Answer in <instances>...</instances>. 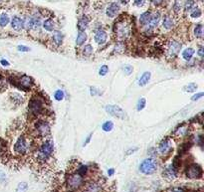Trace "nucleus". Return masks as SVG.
<instances>
[{
	"label": "nucleus",
	"mask_w": 204,
	"mask_h": 192,
	"mask_svg": "<svg viewBox=\"0 0 204 192\" xmlns=\"http://www.w3.org/2000/svg\"><path fill=\"white\" fill-rule=\"evenodd\" d=\"M84 183H85L84 177L77 172L70 173L67 176V179H66L67 188H68V190L72 191V192L79 190L81 187L84 185Z\"/></svg>",
	"instance_id": "obj_1"
},
{
	"label": "nucleus",
	"mask_w": 204,
	"mask_h": 192,
	"mask_svg": "<svg viewBox=\"0 0 204 192\" xmlns=\"http://www.w3.org/2000/svg\"><path fill=\"white\" fill-rule=\"evenodd\" d=\"M53 150H54V145L52 141H46V143H44L40 147L39 150H38V153H37L38 160L42 162L47 161L49 158L52 156Z\"/></svg>",
	"instance_id": "obj_2"
},
{
	"label": "nucleus",
	"mask_w": 204,
	"mask_h": 192,
	"mask_svg": "<svg viewBox=\"0 0 204 192\" xmlns=\"http://www.w3.org/2000/svg\"><path fill=\"white\" fill-rule=\"evenodd\" d=\"M157 163L154 158H147V159L143 160L142 163L139 166V170L142 171L143 174H152L156 171Z\"/></svg>",
	"instance_id": "obj_3"
},
{
	"label": "nucleus",
	"mask_w": 204,
	"mask_h": 192,
	"mask_svg": "<svg viewBox=\"0 0 204 192\" xmlns=\"http://www.w3.org/2000/svg\"><path fill=\"white\" fill-rule=\"evenodd\" d=\"M114 31H116V34L120 39H125L129 36L130 32V25L125 21H121L116 23V27H114Z\"/></svg>",
	"instance_id": "obj_4"
},
{
	"label": "nucleus",
	"mask_w": 204,
	"mask_h": 192,
	"mask_svg": "<svg viewBox=\"0 0 204 192\" xmlns=\"http://www.w3.org/2000/svg\"><path fill=\"white\" fill-rule=\"evenodd\" d=\"M186 176L190 179H199L202 176V168L196 163L189 164L186 168Z\"/></svg>",
	"instance_id": "obj_5"
},
{
	"label": "nucleus",
	"mask_w": 204,
	"mask_h": 192,
	"mask_svg": "<svg viewBox=\"0 0 204 192\" xmlns=\"http://www.w3.org/2000/svg\"><path fill=\"white\" fill-rule=\"evenodd\" d=\"M29 110L34 115H40L44 110V104L39 98H33L29 103Z\"/></svg>",
	"instance_id": "obj_6"
},
{
	"label": "nucleus",
	"mask_w": 204,
	"mask_h": 192,
	"mask_svg": "<svg viewBox=\"0 0 204 192\" xmlns=\"http://www.w3.org/2000/svg\"><path fill=\"white\" fill-rule=\"evenodd\" d=\"M106 111H107V112H109L110 116H116V118H118V119L126 120L127 118L126 112L118 106H112V105L107 106L106 107Z\"/></svg>",
	"instance_id": "obj_7"
},
{
	"label": "nucleus",
	"mask_w": 204,
	"mask_h": 192,
	"mask_svg": "<svg viewBox=\"0 0 204 192\" xmlns=\"http://www.w3.org/2000/svg\"><path fill=\"white\" fill-rule=\"evenodd\" d=\"M29 149V143L26 140V139L23 136H21L18 139V140L16 141V143L14 145V150L15 152L19 153V154H23L26 153Z\"/></svg>",
	"instance_id": "obj_8"
},
{
	"label": "nucleus",
	"mask_w": 204,
	"mask_h": 192,
	"mask_svg": "<svg viewBox=\"0 0 204 192\" xmlns=\"http://www.w3.org/2000/svg\"><path fill=\"white\" fill-rule=\"evenodd\" d=\"M84 192H104L103 184L99 180H93L85 186Z\"/></svg>",
	"instance_id": "obj_9"
},
{
	"label": "nucleus",
	"mask_w": 204,
	"mask_h": 192,
	"mask_svg": "<svg viewBox=\"0 0 204 192\" xmlns=\"http://www.w3.org/2000/svg\"><path fill=\"white\" fill-rule=\"evenodd\" d=\"M36 132L38 135L40 136H46L49 135L50 132V127L49 124L44 122V120H40L36 123Z\"/></svg>",
	"instance_id": "obj_10"
},
{
	"label": "nucleus",
	"mask_w": 204,
	"mask_h": 192,
	"mask_svg": "<svg viewBox=\"0 0 204 192\" xmlns=\"http://www.w3.org/2000/svg\"><path fill=\"white\" fill-rule=\"evenodd\" d=\"M180 48H181V44L179 42H177V41H170V43H169L168 47H167V54L169 57H175L178 52L180 51Z\"/></svg>",
	"instance_id": "obj_11"
},
{
	"label": "nucleus",
	"mask_w": 204,
	"mask_h": 192,
	"mask_svg": "<svg viewBox=\"0 0 204 192\" xmlns=\"http://www.w3.org/2000/svg\"><path fill=\"white\" fill-rule=\"evenodd\" d=\"M19 82V86L20 88H22L23 90H28L30 89L32 84H33V81L30 77L28 76H22L20 78V80L18 81Z\"/></svg>",
	"instance_id": "obj_12"
},
{
	"label": "nucleus",
	"mask_w": 204,
	"mask_h": 192,
	"mask_svg": "<svg viewBox=\"0 0 204 192\" xmlns=\"http://www.w3.org/2000/svg\"><path fill=\"white\" fill-rule=\"evenodd\" d=\"M107 38H108V35H107V32L102 30H98L95 34V41L98 43V44H105L107 42Z\"/></svg>",
	"instance_id": "obj_13"
},
{
	"label": "nucleus",
	"mask_w": 204,
	"mask_h": 192,
	"mask_svg": "<svg viewBox=\"0 0 204 192\" xmlns=\"http://www.w3.org/2000/svg\"><path fill=\"white\" fill-rule=\"evenodd\" d=\"M118 11H120V5L117 3H112L107 8V15L110 18H114L118 13Z\"/></svg>",
	"instance_id": "obj_14"
},
{
	"label": "nucleus",
	"mask_w": 204,
	"mask_h": 192,
	"mask_svg": "<svg viewBox=\"0 0 204 192\" xmlns=\"http://www.w3.org/2000/svg\"><path fill=\"white\" fill-rule=\"evenodd\" d=\"M171 149V143L169 139H164L159 144V152L162 154H166L170 151Z\"/></svg>",
	"instance_id": "obj_15"
},
{
	"label": "nucleus",
	"mask_w": 204,
	"mask_h": 192,
	"mask_svg": "<svg viewBox=\"0 0 204 192\" xmlns=\"http://www.w3.org/2000/svg\"><path fill=\"white\" fill-rule=\"evenodd\" d=\"M11 26L12 28L14 29V30L16 31H20L21 29L23 28V20L17 17V16H15V17H13V19H12L11 21Z\"/></svg>",
	"instance_id": "obj_16"
},
{
	"label": "nucleus",
	"mask_w": 204,
	"mask_h": 192,
	"mask_svg": "<svg viewBox=\"0 0 204 192\" xmlns=\"http://www.w3.org/2000/svg\"><path fill=\"white\" fill-rule=\"evenodd\" d=\"M159 19H160V15H159L158 12H156V13H155L154 15H152V16H151V17H150V22L147 23V27H148V29L154 28V27L156 26V25L158 24Z\"/></svg>",
	"instance_id": "obj_17"
},
{
	"label": "nucleus",
	"mask_w": 204,
	"mask_h": 192,
	"mask_svg": "<svg viewBox=\"0 0 204 192\" xmlns=\"http://www.w3.org/2000/svg\"><path fill=\"white\" fill-rule=\"evenodd\" d=\"M150 17H151V13L150 11L144 12V13L141 15V17H139V23L143 25V26L144 25H147V23L150 22Z\"/></svg>",
	"instance_id": "obj_18"
},
{
	"label": "nucleus",
	"mask_w": 204,
	"mask_h": 192,
	"mask_svg": "<svg viewBox=\"0 0 204 192\" xmlns=\"http://www.w3.org/2000/svg\"><path fill=\"white\" fill-rule=\"evenodd\" d=\"M88 24H89V19L86 16H84L83 18H81L78 22V29L79 31H85V29L88 27Z\"/></svg>",
	"instance_id": "obj_19"
},
{
	"label": "nucleus",
	"mask_w": 204,
	"mask_h": 192,
	"mask_svg": "<svg viewBox=\"0 0 204 192\" xmlns=\"http://www.w3.org/2000/svg\"><path fill=\"white\" fill-rule=\"evenodd\" d=\"M53 41L54 43L56 44L57 46H60L62 44V41H63V35L60 31H55L53 33Z\"/></svg>",
	"instance_id": "obj_20"
},
{
	"label": "nucleus",
	"mask_w": 204,
	"mask_h": 192,
	"mask_svg": "<svg viewBox=\"0 0 204 192\" xmlns=\"http://www.w3.org/2000/svg\"><path fill=\"white\" fill-rule=\"evenodd\" d=\"M187 132H188V127L185 126V124H183V126L179 127L176 129V131H175V135H176L177 136L182 137V136H185L186 135H187Z\"/></svg>",
	"instance_id": "obj_21"
},
{
	"label": "nucleus",
	"mask_w": 204,
	"mask_h": 192,
	"mask_svg": "<svg viewBox=\"0 0 204 192\" xmlns=\"http://www.w3.org/2000/svg\"><path fill=\"white\" fill-rule=\"evenodd\" d=\"M150 76H151V74H150V72H146V73H144L142 76L141 77V79H139L138 85L142 86H142H146L147 83H148V81H150Z\"/></svg>",
	"instance_id": "obj_22"
},
{
	"label": "nucleus",
	"mask_w": 204,
	"mask_h": 192,
	"mask_svg": "<svg viewBox=\"0 0 204 192\" xmlns=\"http://www.w3.org/2000/svg\"><path fill=\"white\" fill-rule=\"evenodd\" d=\"M162 24H163V27L165 29H167V30H170V29L173 28L174 22H173V20L170 17H169V16H165L164 19H163Z\"/></svg>",
	"instance_id": "obj_23"
},
{
	"label": "nucleus",
	"mask_w": 204,
	"mask_h": 192,
	"mask_svg": "<svg viewBox=\"0 0 204 192\" xmlns=\"http://www.w3.org/2000/svg\"><path fill=\"white\" fill-rule=\"evenodd\" d=\"M43 27H44L45 30H47V31H53L55 29V23H54V21L52 19H47V20H45L44 21Z\"/></svg>",
	"instance_id": "obj_24"
},
{
	"label": "nucleus",
	"mask_w": 204,
	"mask_h": 192,
	"mask_svg": "<svg viewBox=\"0 0 204 192\" xmlns=\"http://www.w3.org/2000/svg\"><path fill=\"white\" fill-rule=\"evenodd\" d=\"M87 40V35L84 31H80L79 34L77 36V41H76V44L78 46H81L82 44L85 43V41Z\"/></svg>",
	"instance_id": "obj_25"
},
{
	"label": "nucleus",
	"mask_w": 204,
	"mask_h": 192,
	"mask_svg": "<svg viewBox=\"0 0 204 192\" xmlns=\"http://www.w3.org/2000/svg\"><path fill=\"white\" fill-rule=\"evenodd\" d=\"M193 54H194V50L192 48H187V49L184 50L183 53H182V56H183V58L185 60L189 61L191 58H192Z\"/></svg>",
	"instance_id": "obj_26"
},
{
	"label": "nucleus",
	"mask_w": 204,
	"mask_h": 192,
	"mask_svg": "<svg viewBox=\"0 0 204 192\" xmlns=\"http://www.w3.org/2000/svg\"><path fill=\"white\" fill-rule=\"evenodd\" d=\"M9 23V17H8V15L3 13L0 16V26L1 27H4L6 26V25Z\"/></svg>",
	"instance_id": "obj_27"
},
{
	"label": "nucleus",
	"mask_w": 204,
	"mask_h": 192,
	"mask_svg": "<svg viewBox=\"0 0 204 192\" xmlns=\"http://www.w3.org/2000/svg\"><path fill=\"white\" fill-rule=\"evenodd\" d=\"M28 189V184L26 182H20L17 186L15 192H26Z\"/></svg>",
	"instance_id": "obj_28"
},
{
	"label": "nucleus",
	"mask_w": 204,
	"mask_h": 192,
	"mask_svg": "<svg viewBox=\"0 0 204 192\" xmlns=\"http://www.w3.org/2000/svg\"><path fill=\"white\" fill-rule=\"evenodd\" d=\"M194 34L197 38H201L202 34H203V27L201 24H198L196 27L194 29Z\"/></svg>",
	"instance_id": "obj_29"
},
{
	"label": "nucleus",
	"mask_w": 204,
	"mask_h": 192,
	"mask_svg": "<svg viewBox=\"0 0 204 192\" xmlns=\"http://www.w3.org/2000/svg\"><path fill=\"white\" fill-rule=\"evenodd\" d=\"M190 16H191L192 18H199V17H200V16H201V10H200V8L194 7L193 9H192V11H191Z\"/></svg>",
	"instance_id": "obj_30"
},
{
	"label": "nucleus",
	"mask_w": 204,
	"mask_h": 192,
	"mask_svg": "<svg viewBox=\"0 0 204 192\" xmlns=\"http://www.w3.org/2000/svg\"><path fill=\"white\" fill-rule=\"evenodd\" d=\"M93 53V47L91 45H86L83 48V54L85 56H91Z\"/></svg>",
	"instance_id": "obj_31"
},
{
	"label": "nucleus",
	"mask_w": 204,
	"mask_h": 192,
	"mask_svg": "<svg viewBox=\"0 0 204 192\" xmlns=\"http://www.w3.org/2000/svg\"><path fill=\"white\" fill-rule=\"evenodd\" d=\"M87 171H88V167L86 165H81L80 167L77 169V171L76 172L77 173H79L80 175H82V176L84 177L85 175H86V173H87Z\"/></svg>",
	"instance_id": "obj_32"
},
{
	"label": "nucleus",
	"mask_w": 204,
	"mask_h": 192,
	"mask_svg": "<svg viewBox=\"0 0 204 192\" xmlns=\"http://www.w3.org/2000/svg\"><path fill=\"white\" fill-rule=\"evenodd\" d=\"M114 127V124L112 122H107L103 124V129L105 131H110Z\"/></svg>",
	"instance_id": "obj_33"
},
{
	"label": "nucleus",
	"mask_w": 204,
	"mask_h": 192,
	"mask_svg": "<svg viewBox=\"0 0 204 192\" xmlns=\"http://www.w3.org/2000/svg\"><path fill=\"white\" fill-rule=\"evenodd\" d=\"M55 99H56L57 101H62L64 99V92L61 90L56 91V93H55Z\"/></svg>",
	"instance_id": "obj_34"
},
{
	"label": "nucleus",
	"mask_w": 204,
	"mask_h": 192,
	"mask_svg": "<svg viewBox=\"0 0 204 192\" xmlns=\"http://www.w3.org/2000/svg\"><path fill=\"white\" fill-rule=\"evenodd\" d=\"M196 88H197V86L195 84H189L188 86L184 87V90L186 92H188V93H191V92H194L195 90H196Z\"/></svg>",
	"instance_id": "obj_35"
},
{
	"label": "nucleus",
	"mask_w": 204,
	"mask_h": 192,
	"mask_svg": "<svg viewBox=\"0 0 204 192\" xmlns=\"http://www.w3.org/2000/svg\"><path fill=\"white\" fill-rule=\"evenodd\" d=\"M193 5H194V1H193V0H186L185 5H184L185 10H186V11L190 10L191 8H192V6H193Z\"/></svg>",
	"instance_id": "obj_36"
},
{
	"label": "nucleus",
	"mask_w": 204,
	"mask_h": 192,
	"mask_svg": "<svg viewBox=\"0 0 204 192\" xmlns=\"http://www.w3.org/2000/svg\"><path fill=\"white\" fill-rule=\"evenodd\" d=\"M146 107V99H141L138 103V111H142Z\"/></svg>",
	"instance_id": "obj_37"
},
{
	"label": "nucleus",
	"mask_w": 204,
	"mask_h": 192,
	"mask_svg": "<svg viewBox=\"0 0 204 192\" xmlns=\"http://www.w3.org/2000/svg\"><path fill=\"white\" fill-rule=\"evenodd\" d=\"M165 192H186V190L181 188V187H172V188L167 189Z\"/></svg>",
	"instance_id": "obj_38"
},
{
	"label": "nucleus",
	"mask_w": 204,
	"mask_h": 192,
	"mask_svg": "<svg viewBox=\"0 0 204 192\" xmlns=\"http://www.w3.org/2000/svg\"><path fill=\"white\" fill-rule=\"evenodd\" d=\"M108 71H109V68H108L107 65L102 66L101 69H100V75H101V76H105V75H107Z\"/></svg>",
	"instance_id": "obj_39"
},
{
	"label": "nucleus",
	"mask_w": 204,
	"mask_h": 192,
	"mask_svg": "<svg viewBox=\"0 0 204 192\" xmlns=\"http://www.w3.org/2000/svg\"><path fill=\"white\" fill-rule=\"evenodd\" d=\"M124 49H125V44L120 42L116 45V50H114V52H122V51H124Z\"/></svg>",
	"instance_id": "obj_40"
},
{
	"label": "nucleus",
	"mask_w": 204,
	"mask_h": 192,
	"mask_svg": "<svg viewBox=\"0 0 204 192\" xmlns=\"http://www.w3.org/2000/svg\"><path fill=\"white\" fill-rule=\"evenodd\" d=\"M124 71H125V73H126V75H130L131 73H133V67L130 66V65L125 66V67H124Z\"/></svg>",
	"instance_id": "obj_41"
},
{
	"label": "nucleus",
	"mask_w": 204,
	"mask_h": 192,
	"mask_svg": "<svg viewBox=\"0 0 204 192\" xmlns=\"http://www.w3.org/2000/svg\"><path fill=\"white\" fill-rule=\"evenodd\" d=\"M4 151H5V143L2 139H0V155L4 153Z\"/></svg>",
	"instance_id": "obj_42"
},
{
	"label": "nucleus",
	"mask_w": 204,
	"mask_h": 192,
	"mask_svg": "<svg viewBox=\"0 0 204 192\" xmlns=\"http://www.w3.org/2000/svg\"><path fill=\"white\" fill-rule=\"evenodd\" d=\"M146 3V0H134V4L138 7H142Z\"/></svg>",
	"instance_id": "obj_43"
},
{
	"label": "nucleus",
	"mask_w": 204,
	"mask_h": 192,
	"mask_svg": "<svg viewBox=\"0 0 204 192\" xmlns=\"http://www.w3.org/2000/svg\"><path fill=\"white\" fill-rule=\"evenodd\" d=\"M18 50H19V51H21V52H28L30 49H29L28 47H26V46L21 45V46H18Z\"/></svg>",
	"instance_id": "obj_44"
},
{
	"label": "nucleus",
	"mask_w": 204,
	"mask_h": 192,
	"mask_svg": "<svg viewBox=\"0 0 204 192\" xmlns=\"http://www.w3.org/2000/svg\"><path fill=\"white\" fill-rule=\"evenodd\" d=\"M202 96H203V93H199V94H197V95H194L193 97L191 98V100H192V101H196V100L200 99Z\"/></svg>",
	"instance_id": "obj_45"
},
{
	"label": "nucleus",
	"mask_w": 204,
	"mask_h": 192,
	"mask_svg": "<svg viewBox=\"0 0 204 192\" xmlns=\"http://www.w3.org/2000/svg\"><path fill=\"white\" fill-rule=\"evenodd\" d=\"M173 8H174V11H175V12H178V11H179V9H180V6H179V4H178V3L176 2L175 4H174Z\"/></svg>",
	"instance_id": "obj_46"
},
{
	"label": "nucleus",
	"mask_w": 204,
	"mask_h": 192,
	"mask_svg": "<svg viewBox=\"0 0 204 192\" xmlns=\"http://www.w3.org/2000/svg\"><path fill=\"white\" fill-rule=\"evenodd\" d=\"M151 2L154 4V5H158L161 2H162V0H151Z\"/></svg>",
	"instance_id": "obj_47"
},
{
	"label": "nucleus",
	"mask_w": 204,
	"mask_h": 192,
	"mask_svg": "<svg viewBox=\"0 0 204 192\" xmlns=\"http://www.w3.org/2000/svg\"><path fill=\"white\" fill-rule=\"evenodd\" d=\"M0 62H1V64H2L3 66H9V63H8L6 60H1Z\"/></svg>",
	"instance_id": "obj_48"
},
{
	"label": "nucleus",
	"mask_w": 204,
	"mask_h": 192,
	"mask_svg": "<svg viewBox=\"0 0 204 192\" xmlns=\"http://www.w3.org/2000/svg\"><path fill=\"white\" fill-rule=\"evenodd\" d=\"M114 173V170L113 169V168H110L109 171H108V174H109V176H112V175Z\"/></svg>",
	"instance_id": "obj_49"
},
{
	"label": "nucleus",
	"mask_w": 204,
	"mask_h": 192,
	"mask_svg": "<svg viewBox=\"0 0 204 192\" xmlns=\"http://www.w3.org/2000/svg\"><path fill=\"white\" fill-rule=\"evenodd\" d=\"M198 55L200 56L201 58L203 57V48H200V49H199V51H198Z\"/></svg>",
	"instance_id": "obj_50"
},
{
	"label": "nucleus",
	"mask_w": 204,
	"mask_h": 192,
	"mask_svg": "<svg viewBox=\"0 0 204 192\" xmlns=\"http://www.w3.org/2000/svg\"><path fill=\"white\" fill-rule=\"evenodd\" d=\"M91 136H92V135H89V136H88V139H87V140H86V141H85V145H86V144H87V143H89V141H90V139H91Z\"/></svg>",
	"instance_id": "obj_51"
},
{
	"label": "nucleus",
	"mask_w": 204,
	"mask_h": 192,
	"mask_svg": "<svg viewBox=\"0 0 204 192\" xmlns=\"http://www.w3.org/2000/svg\"><path fill=\"white\" fill-rule=\"evenodd\" d=\"M91 94H92V95H96V90H95V88H92V90H91Z\"/></svg>",
	"instance_id": "obj_52"
},
{
	"label": "nucleus",
	"mask_w": 204,
	"mask_h": 192,
	"mask_svg": "<svg viewBox=\"0 0 204 192\" xmlns=\"http://www.w3.org/2000/svg\"><path fill=\"white\" fill-rule=\"evenodd\" d=\"M121 1H122V3H124V4H127L130 1V0H121Z\"/></svg>",
	"instance_id": "obj_53"
}]
</instances>
